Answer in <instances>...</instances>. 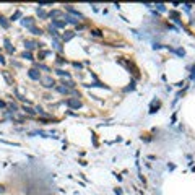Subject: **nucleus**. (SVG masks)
Listing matches in <instances>:
<instances>
[{
	"instance_id": "nucleus-15",
	"label": "nucleus",
	"mask_w": 195,
	"mask_h": 195,
	"mask_svg": "<svg viewBox=\"0 0 195 195\" xmlns=\"http://www.w3.org/2000/svg\"><path fill=\"white\" fill-rule=\"evenodd\" d=\"M29 31H31V33L34 34V36H41V34H42V29H41V28H36V26H33V28H29Z\"/></svg>"
},
{
	"instance_id": "nucleus-18",
	"label": "nucleus",
	"mask_w": 195,
	"mask_h": 195,
	"mask_svg": "<svg viewBox=\"0 0 195 195\" xmlns=\"http://www.w3.org/2000/svg\"><path fill=\"white\" fill-rule=\"evenodd\" d=\"M49 33H51V36L54 38V39L59 38V33H57V29H55V28H52V26H49Z\"/></svg>"
},
{
	"instance_id": "nucleus-36",
	"label": "nucleus",
	"mask_w": 195,
	"mask_h": 195,
	"mask_svg": "<svg viewBox=\"0 0 195 195\" xmlns=\"http://www.w3.org/2000/svg\"><path fill=\"white\" fill-rule=\"evenodd\" d=\"M5 192V187H3V185H0V193H3Z\"/></svg>"
},
{
	"instance_id": "nucleus-34",
	"label": "nucleus",
	"mask_w": 195,
	"mask_h": 195,
	"mask_svg": "<svg viewBox=\"0 0 195 195\" xmlns=\"http://www.w3.org/2000/svg\"><path fill=\"white\" fill-rule=\"evenodd\" d=\"M57 62H59V64H65L67 60H65V59H62V57H59V59H57Z\"/></svg>"
},
{
	"instance_id": "nucleus-22",
	"label": "nucleus",
	"mask_w": 195,
	"mask_h": 195,
	"mask_svg": "<svg viewBox=\"0 0 195 195\" xmlns=\"http://www.w3.org/2000/svg\"><path fill=\"white\" fill-rule=\"evenodd\" d=\"M36 112H38V114H41V116H44V117H47V116H49V114L46 112V111H44L42 107H39V106L36 107Z\"/></svg>"
},
{
	"instance_id": "nucleus-9",
	"label": "nucleus",
	"mask_w": 195,
	"mask_h": 195,
	"mask_svg": "<svg viewBox=\"0 0 195 195\" xmlns=\"http://www.w3.org/2000/svg\"><path fill=\"white\" fill-rule=\"evenodd\" d=\"M25 47L28 49V52H29L31 49H34V47H39V44H38V42H34V41H25Z\"/></svg>"
},
{
	"instance_id": "nucleus-21",
	"label": "nucleus",
	"mask_w": 195,
	"mask_h": 195,
	"mask_svg": "<svg viewBox=\"0 0 195 195\" xmlns=\"http://www.w3.org/2000/svg\"><path fill=\"white\" fill-rule=\"evenodd\" d=\"M21 59H26V60H33V55H31V52L25 51L23 54H21Z\"/></svg>"
},
{
	"instance_id": "nucleus-4",
	"label": "nucleus",
	"mask_w": 195,
	"mask_h": 195,
	"mask_svg": "<svg viewBox=\"0 0 195 195\" xmlns=\"http://www.w3.org/2000/svg\"><path fill=\"white\" fill-rule=\"evenodd\" d=\"M28 77L31 80H41V73H39L38 68H29L28 70Z\"/></svg>"
},
{
	"instance_id": "nucleus-26",
	"label": "nucleus",
	"mask_w": 195,
	"mask_h": 195,
	"mask_svg": "<svg viewBox=\"0 0 195 195\" xmlns=\"http://www.w3.org/2000/svg\"><path fill=\"white\" fill-rule=\"evenodd\" d=\"M49 54H51V52H49V51H42L41 54H39V59H44V57H47Z\"/></svg>"
},
{
	"instance_id": "nucleus-17",
	"label": "nucleus",
	"mask_w": 195,
	"mask_h": 195,
	"mask_svg": "<svg viewBox=\"0 0 195 195\" xmlns=\"http://www.w3.org/2000/svg\"><path fill=\"white\" fill-rule=\"evenodd\" d=\"M57 91L64 93V94H67V93H73V91H70V88H67V86H57Z\"/></svg>"
},
{
	"instance_id": "nucleus-20",
	"label": "nucleus",
	"mask_w": 195,
	"mask_h": 195,
	"mask_svg": "<svg viewBox=\"0 0 195 195\" xmlns=\"http://www.w3.org/2000/svg\"><path fill=\"white\" fill-rule=\"evenodd\" d=\"M18 18H21V11H20V10H16V11H15V13H13V15H11L10 21H16Z\"/></svg>"
},
{
	"instance_id": "nucleus-11",
	"label": "nucleus",
	"mask_w": 195,
	"mask_h": 195,
	"mask_svg": "<svg viewBox=\"0 0 195 195\" xmlns=\"http://www.w3.org/2000/svg\"><path fill=\"white\" fill-rule=\"evenodd\" d=\"M0 25H2V28H5V29L10 28V21H8L5 16H0Z\"/></svg>"
},
{
	"instance_id": "nucleus-10",
	"label": "nucleus",
	"mask_w": 195,
	"mask_h": 195,
	"mask_svg": "<svg viewBox=\"0 0 195 195\" xmlns=\"http://www.w3.org/2000/svg\"><path fill=\"white\" fill-rule=\"evenodd\" d=\"M78 18H75V16H70V15H65V23H72V25H77L78 26Z\"/></svg>"
},
{
	"instance_id": "nucleus-5",
	"label": "nucleus",
	"mask_w": 195,
	"mask_h": 195,
	"mask_svg": "<svg viewBox=\"0 0 195 195\" xmlns=\"http://www.w3.org/2000/svg\"><path fill=\"white\" fill-rule=\"evenodd\" d=\"M65 10H67L68 13H72L75 18H83V15H81V13H80L78 10H75V8H73L72 5H65Z\"/></svg>"
},
{
	"instance_id": "nucleus-28",
	"label": "nucleus",
	"mask_w": 195,
	"mask_h": 195,
	"mask_svg": "<svg viewBox=\"0 0 195 195\" xmlns=\"http://www.w3.org/2000/svg\"><path fill=\"white\" fill-rule=\"evenodd\" d=\"M54 47H55V49H57L59 52H62V46H60V44L57 42V41H54Z\"/></svg>"
},
{
	"instance_id": "nucleus-13",
	"label": "nucleus",
	"mask_w": 195,
	"mask_h": 195,
	"mask_svg": "<svg viewBox=\"0 0 195 195\" xmlns=\"http://www.w3.org/2000/svg\"><path fill=\"white\" fill-rule=\"evenodd\" d=\"M65 33H67V34H64V36H62V39H64V41H70L72 38H75V33H73V31H65Z\"/></svg>"
},
{
	"instance_id": "nucleus-24",
	"label": "nucleus",
	"mask_w": 195,
	"mask_h": 195,
	"mask_svg": "<svg viewBox=\"0 0 195 195\" xmlns=\"http://www.w3.org/2000/svg\"><path fill=\"white\" fill-rule=\"evenodd\" d=\"M64 86H67V88H75V83H73V81H64Z\"/></svg>"
},
{
	"instance_id": "nucleus-29",
	"label": "nucleus",
	"mask_w": 195,
	"mask_h": 195,
	"mask_svg": "<svg viewBox=\"0 0 195 195\" xmlns=\"http://www.w3.org/2000/svg\"><path fill=\"white\" fill-rule=\"evenodd\" d=\"M51 5H52L51 2H41V3H39V7H41V8L42 7H51Z\"/></svg>"
},
{
	"instance_id": "nucleus-19",
	"label": "nucleus",
	"mask_w": 195,
	"mask_h": 195,
	"mask_svg": "<svg viewBox=\"0 0 195 195\" xmlns=\"http://www.w3.org/2000/svg\"><path fill=\"white\" fill-rule=\"evenodd\" d=\"M55 73H57V75H60V77L70 78V73H68V72H65V70H60V68H59V70H55Z\"/></svg>"
},
{
	"instance_id": "nucleus-23",
	"label": "nucleus",
	"mask_w": 195,
	"mask_h": 195,
	"mask_svg": "<svg viewBox=\"0 0 195 195\" xmlns=\"http://www.w3.org/2000/svg\"><path fill=\"white\" fill-rule=\"evenodd\" d=\"M91 34H93V36H96V38H101V36H103L99 29H93V31H91Z\"/></svg>"
},
{
	"instance_id": "nucleus-27",
	"label": "nucleus",
	"mask_w": 195,
	"mask_h": 195,
	"mask_svg": "<svg viewBox=\"0 0 195 195\" xmlns=\"http://www.w3.org/2000/svg\"><path fill=\"white\" fill-rule=\"evenodd\" d=\"M176 54H177V55H180V57H184V55H185V52H184V49H176Z\"/></svg>"
},
{
	"instance_id": "nucleus-2",
	"label": "nucleus",
	"mask_w": 195,
	"mask_h": 195,
	"mask_svg": "<svg viewBox=\"0 0 195 195\" xmlns=\"http://www.w3.org/2000/svg\"><path fill=\"white\" fill-rule=\"evenodd\" d=\"M39 81L42 83L44 88H54V85H55L54 78H51V77H41V80H39Z\"/></svg>"
},
{
	"instance_id": "nucleus-7",
	"label": "nucleus",
	"mask_w": 195,
	"mask_h": 195,
	"mask_svg": "<svg viewBox=\"0 0 195 195\" xmlns=\"http://www.w3.org/2000/svg\"><path fill=\"white\" fill-rule=\"evenodd\" d=\"M65 25H67V23H65V21H60V20H52V28H65Z\"/></svg>"
},
{
	"instance_id": "nucleus-25",
	"label": "nucleus",
	"mask_w": 195,
	"mask_h": 195,
	"mask_svg": "<svg viewBox=\"0 0 195 195\" xmlns=\"http://www.w3.org/2000/svg\"><path fill=\"white\" fill-rule=\"evenodd\" d=\"M156 8H158V11H166V7L163 5V3H158V5H156Z\"/></svg>"
},
{
	"instance_id": "nucleus-30",
	"label": "nucleus",
	"mask_w": 195,
	"mask_h": 195,
	"mask_svg": "<svg viewBox=\"0 0 195 195\" xmlns=\"http://www.w3.org/2000/svg\"><path fill=\"white\" fill-rule=\"evenodd\" d=\"M133 88H135V83L132 81V83H130V86H127V88H125V91H132Z\"/></svg>"
},
{
	"instance_id": "nucleus-3",
	"label": "nucleus",
	"mask_w": 195,
	"mask_h": 195,
	"mask_svg": "<svg viewBox=\"0 0 195 195\" xmlns=\"http://www.w3.org/2000/svg\"><path fill=\"white\" fill-rule=\"evenodd\" d=\"M34 21H36L34 18H31V16H26V18H21V20H20V23L29 29V28H33V26H34Z\"/></svg>"
},
{
	"instance_id": "nucleus-6",
	"label": "nucleus",
	"mask_w": 195,
	"mask_h": 195,
	"mask_svg": "<svg viewBox=\"0 0 195 195\" xmlns=\"http://www.w3.org/2000/svg\"><path fill=\"white\" fill-rule=\"evenodd\" d=\"M47 16H51L52 20H57V18H62V16H64V11L62 10H52Z\"/></svg>"
},
{
	"instance_id": "nucleus-1",
	"label": "nucleus",
	"mask_w": 195,
	"mask_h": 195,
	"mask_svg": "<svg viewBox=\"0 0 195 195\" xmlns=\"http://www.w3.org/2000/svg\"><path fill=\"white\" fill-rule=\"evenodd\" d=\"M65 103H67V106L70 109H80L81 107V101H80L78 98H68Z\"/></svg>"
},
{
	"instance_id": "nucleus-14",
	"label": "nucleus",
	"mask_w": 195,
	"mask_h": 195,
	"mask_svg": "<svg viewBox=\"0 0 195 195\" xmlns=\"http://www.w3.org/2000/svg\"><path fill=\"white\" fill-rule=\"evenodd\" d=\"M23 111L28 116H36V109H31V107H28V106H23Z\"/></svg>"
},
{
	"instance_id": "nucleus-8",
	"label": "nucleus",
	"mask_w": 195,
	"mask_h": 195,
	"mask_svg": "<svg viewBox=\"0 0 195 195\" xmlns=\"http://www.w3.org/2000/svg\"><path fill=\"white\" fill-rule=\"evenodd\" d=\"M5 49L8 51V54H15V47L11 46V42H10L8 38H5Z\"/></svg>"
},
{
	"instance_id": "nucleus-31",
	"label": "nucleus",
	"mask_w": 195,
	"mask_h": 195,
	"mask_svg": "<svg viewBox=\"0 0 195 195\" xmlns=\"http://www.w3.org/2000/svg\"><path fill=\"white\" fill-rule=\"evenodd\" d=\"M2 75L5 77V80H7L8 83H11V80H10V77H8V73H7V72H2Z\"/></svg>"
},
{
	"instance_id": "nucleus-12",
	"label": "nucleus",
	"mask_w": 195,
	"mask_h": 195,
	"mask_svg": "<svg viewBox=\"0 0 195 195\" xmlns=\"http://www.w3.org/2000/svg\"><path fill=\"white\" fill-rule=\"evenodd\" d=\"M86 88H93V86H99V88H106V90H109V86H106L103 85V83H99V81H94V83H88V85H85Z\"/></svg>"
},
{
	"instance_id": "nucleus-33",
	"label": "nucleus",
	"mask_w": 195,
	"mask_h": 195,
	"mask_svg": "<svg viewBox=\"0 0 195 195\" xmlns=\"http://www.w3.org/2000/svg\"><path fill=\"white\" fill-rule=\"evenodd\" d=\"M3 107H7V103L3 99H0V109H3Z\"/></svg>"
},
{
	"instance_id": "nucleus-32",
	"label": "nucleus",
	"mask_w": 195,
	"mask_h": 195,
	"mask_svg": "<svg viewBox=\"0 0 195 195\" xmlns=\"http://www.w3.org/2000/svg\"><path fill=\"white\" fill-rule=\"evenodd\" d=\"M0 64H2V65H5V64H7V60H5V57H3L2 54H0Z\"/></svg>"
},
{
	"instance_id": "nucleus-35",
	"label": "nucleus",
	"mask_w": 195,
	"mask_h": 195,
	"mask_svg": "<svg viewBox=\"0 0 195 195\" xmlns=\"http://www.w3.org/2000/svg\"><path fill=\"white\" fill-rule=\"evenodd\" d=\"M116 193H117V195H124V193H122V190H120V189H116Z\"/></svg>"
},
{
	"instance_id": "nucleus-16",
	"label": "nucleus",
	"mask_w": 195,
	"mask_h": 195,
	"mask_svg": "<svg viewBox=\"0 0 195 195\" xmlns=\"http://www.w3.org/2000/svg\"><path fill=\"white\" fill-rule=\"evenodd\" d=\"M36 13H38V16H39V18H42V20H46V18H47V13L44 11V10H42L41 7H39L38 10H36Z\"/></svg>"
}]
</instances>
